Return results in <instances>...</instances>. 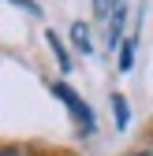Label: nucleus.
<instances>
[{
  "label": "nucleus",
  "mask_w": 153,
  "mask_h": 156,
  "mask_svg": "<svg viewBox=\"0 0 153 156\" xmlns=\"http://www.w3.org/2000/svg\"><path fill=\"white\" fill-rule=\"evenodd\" d=\"M0 156H26V152H19V149H0Z\"/></svg>",
  "instance_id": "nucleus-9"
},
{
  "label": "nucleus",
  "mask_w": 153,
  "mask_h": 156,
  "mask_svg": "<svg viewBox=\"0 0 153 156\" xmlns=\"http://www.w3.org/2000/svg\"><path fill=\"white\" fill-rule=\"evenodd\" d=\"M112 108H116V126L123 130L127 126V101H123L120 93H112Z\"/></svg>",
  "instance_id": "nucleus-6"
},
{
  "label": "nucleus",
  "mask_w": 153,
  "mask_h": 156,
  "mask_svg": "<svg viewBox=\"0 0 153 156\" xmlns=\"http://www.w3.org/2000/svg\"><path fill=\"white\" fill-rule=\"evenodd\" d=\"M45 41L52 45V52H56V60H60V71H71V56L64 52V45H60V37H56L52 30H45Z\"/></svg>",
  "instance_id": "nucleus-4"
},
{
  "label": "nucleus",
  "mask_w": 153,
  "mask_h": 156,
  "mask_svg": "<svg viewBox=\"0 0 153 156\" xmlns=\"http://www.w3.org/2000/svg\"><path fill=\"white\" fill-rule=\"evenodd\" d=\"M131 156H153V152H131Z\"/></svg>",
  "instance_id": "nucleus-10"
},
{
  "label": "nucleus",
  "mask_w": 153,
  "mask_h": 156,
  "mask_svg": "<svg viewBox=\"0 0 153 156\" xmlns=\"http://www.w3.org/2000/svg\"><path fill=\"white\" fill-rule=\"evenodd\" d=\"M131 67H135V37L120 45V71H131Z\"/></svg>",
  "instance_id": "nucleus-5"
},
{
  "label": "nucleus",
  "mask_w": 153,
  "mask_h": 156,
  "mask_svg": "<svg viewBox=\"0 0 153 156\" xmlns=\"http://www.w3.org/2000/svg\"><path fill=\"white\" fill-rule=\"evenodd\" d=\"M123 23H127V4H123V0H116V8H112V15H108V48L120 45V37H123Z\"/></svg>",
  "instance_id": "nucleus-2"
},
{
  "label": "nucleus",
  "mask_w": 153,
  "mask_h": 156,
  "mask_svg": "<svg viewBox=\"0 0 153 156\" xmlns=\"http://www.w3.org/2000/svg\"><path fill=\"white\" fill-rule=\"evenodd\" d=\"M71 41H75V48H79L82 56H90V52H93V41H90V26H86V23H75V26H71Z\"/></svg>",
  "instance_id": "nucleus-3"
},
{
  "label": "nucleus",
  "mask_w": 153,
  "mask_h": 156,
  "mask_svg": "<svg viewBox=\"0 0 153 156\" xmlns=\"http://www.w3.org/2000/svg\"><path fill=\"white\" fill-rule=\"evenodd\" d=\"M8 4H15V8H23V11H30V15H41V8H37L34 0H8Z\"/></svg>",
  "instance_id": "nucleus-8"
},
{
  "label": "nucleus",
  "mask_w": 153,
  "mask_h": 156,
  "mask_svg": "<svg viewBox=\"0 0 153 156\" xmlns=\"http://www.w3.org/2000/svg\"><path fill=\"white\" fill-rule=\"evenodd\" d=\"M52 93L67 104V112H71V119L79 123V130H82V134H93V112H90V104L82 101V97L75 93L71 86H64V82H52Z\"/></svg>",
  "instance_id": "nucleus-1"
},
{
  "label": "nucleus",
  "mask_w": 153,
  "mask_h": 156,
  "mask_svg": "<svg viewBox=\"0 0 153 156\" xmlns=\"http://www.w3.org/2000/svg\"><path fill=\"white\" fill-rule=\"evenodd\" d=\"M112 8H116V0H93V11H97V19H101V23H108Z\"/></svg>",
  "instance_id": "nucleus-7"
}]
</instances>
